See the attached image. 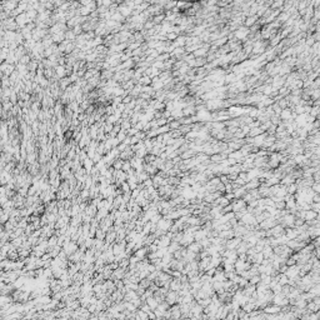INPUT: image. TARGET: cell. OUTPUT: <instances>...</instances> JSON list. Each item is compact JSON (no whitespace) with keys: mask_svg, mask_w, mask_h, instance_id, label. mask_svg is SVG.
<instances>
[{"mask_svg":"<svg viewBox=\"0 0 320 320\" xmlns=\"http://www.w3.org/2000/svg\"><path fill=\"white\" fill-rule=\"evenodd\" d=\"M186 249L188 250H190V251H193L194 253V254H199V253H200L201 250H203V248H201V245L198 243V241H194V243H191L188 248H186Z\"/></svg>","mask_w":320,"mask_h":320,"instance_id":"obj_7","label":"cell"},{"mask_svg":"<svg viewBox=\"0 0 320 320\" xmlns=\"http://www.w3.org/2000/svg\"><path fill=\"white\" fill-rule=\"evenodd\" d=\"M146 305H148V306H149L152 310H155L156 308H158V305H159V304L156 303V300H155V299L152 297V298H148V299H146Z\"/></svg>","mask_w":320,"mask_h":320,"instance_id":"obj_13","label":"cell"},{"mask_svg":"<svg viewBox=\"0 0 320 320\" xmlns=\"http://www.w3.org/2000/svg\"><path fill=\"white\" fill-rule=\"evenodd\" d=\"M152 280H149V279H143L141 283H140V286L144 288V289H146V288H150V285H152Z\"/></svg>","mask_w":320,"mask_h":320,"instance_id":"obj_15","label":"cell"},{"mask_svg":"<svg viewBox=\"0 0 320 320\" xmlns=\"http://www.w3.org/2000/svg\"><path fill=\"white\" fill-rule=\"evenodd\" d=\"M263 311H264L265 314H269V315H274V314L280 313V306L274 305V304H269L267 308H264Z\"/></svg>","mask_w":320,"mask_h":320,"instance_id":"obj_3","label":"cell"},{"mask_svg":"<svg viewBox=\"0 0 320 320\" xmlns=\"http://www.w3.org/2000/svg\"><path fill=\"white\" fill-rule=\"evenodd\" d=\"M284 235H285V237L289 239V240H294V239H297V237H298V231L295 230L294 228H288V229H285V233H284Z\"/></svg>","mask_w":320,"mask_h":320,"instance_id":"obj_5","label":"cell"},{"mask_svg":"<svg viewBox=\"0 0 320 320\" xmlns=\"http://www.w3.org/2000/svg\"><path fill=\"white\" fill-rule=\"evenodd\" d=\"M146 251H148V248H145V249H141L140 251H138V253H136V255H138V256H140V258H143L144 255L146 254Z\"/></svg>","mask_w":320,"mask_h":320,"instance_id":"obj_17","label":"cell"},{"mask_svg":"<svg viewBox=\"0 0 320 320\" xmlns=\"http://www.w3.org/2000/svg\"><path fill=\"white\" fill-rule=\"evenodd\" d=\"M298 191V185L293 183L290 185H286V194H290V195H295Z\"/></svg>","mask_w":320,"mask_h":320,"instance_id":"obj_11","label":"cell"},{"mask_svg":"<svg viewBox=\"0 0 320 320\" xmlns=\"http://www.w3.org/2000/svg\"><path fill=\"white\" fill-rule=\"evenodd\" d=\"M154 26V23H146V28H153Z\"/></svg>","mask_w":320,"mask_h":320,"instance_id":"obj_21","label":"cell"},{"mask_svg":"<svg viewBox=\"0 0 320 320\" xmlns=\"http://www.w3.org/2000/svg\"><path fill=\"white\" fill-rule=\"evenodd\" d=\"M245 194H246V190L244 189V186H241V188H239V189H235L233 191L234 199H243Z\"/></svg>","mask_w":320,"mask_h":320,"instance_id":"obj_9","label":"cell"},{"mask_svg":"<svg viewBox=\"0 0 320 320\" xmlns=\"http://www.w3.org/2000/svg\"><path fill=\"white\" fill-rule=\"evenodd\" d=\"M256 21H258V16L256 15L248 16V18H245V20H244V26L249 29V28H251L253 25H254V24H256Z\"/></svg>","mask_w":320,"mask_h":320,"instance_id":"obj_6","label":"cell"},{"mask_svg":"<svg viewBox=\"0 0 320 320\" xmlns=\"http://www.w3.org/2000/svg\"><path fill=\"white\" fill-rule=\"evenodd\" d=\"M143 83H144V84H150V78L145 76V78L143 79Z\"/></svg>","mask_w":320,"mask_h":320,"instance_id":"obj_20","label":"cell"},{"mask_svg":"<svg viewBox=\"0 0 320 320\" xmlns=\"http://www.w3.org/2000/svg\"><path fill=\"white\" fill-rule=\"evenodd\" d=\"M241 238H233V239H229V240H226V243H225V249H228V250H235L238 248V245L241 243Z\"/></svg>","mask_w":320,"mask_h":320,"instance_id":"obj_1","label":"cell"},{"mask_svg":"<svg viewBox=\"0 0 320 320\" xmlns=\"http://www.w3.org/2000/svg\"><path fill=\"white\" fill-rule=\"evenodd\" d=\"M180 289H182V283H180V280L179 279H171L170 285H169V290L178 293Z\"/></svg>","mask_w":320,"mask_h":320,"instance_id":"obj_4","label":"cell"},{"mask_svg":"<svg viewBox=\"0 0 320 320\" xmlns=\"http://www.w3.org/2000/svg\"><path fill=\"white\" fill-rule=\"evenodd\" d=\"M319 308H320L319 304H315L314 301H309V303H306L305 309H306L308 313H318L319 311Z\"/></svg>","mask_w":320,"mask_h":320,"instance_id":"obj_8","label":"cell"},{"mask_svg":"<svg viewBox=\"0 0 320 320\" xmlns=\"http://www.w3.org/2000/svg\"><path fill=\"white\" fill-rule=\"evenodd\" d=\"M310 189L315 193V194H319V191H320V185H319V183H314L311 186H310Z\"/></svg>","mask_w":320,"mask_h":320,"instance_id":"obj_16","label":"cell"},{"mask_svg":"<svg viewBox=\"0 0 320 320\" xmlns=\"http://www.w3.org/2000/svg\"><path fill=\"white\" fill-rule=\"evenodd\" d=\"M196 303L200 305L203 309L204 308H206V306H209L210 304H211V298H205V299H199V300H196Z\"/></svg>","mask_w":320,"mask_h":320,"instance_id":"obj_12","label":"cell"},{"mask_svg":"<svg viewBox=\"0 0 320 320\" xmlns=\"http://www.w3.org/2000/svg\"><path fill=\"white\" fill-rule=\"evenodd\" d=\"M241 309H243L246 314H249L250 311L253 310H255V303H251V301H248V303H245L243 306H240Z\"/></svg>","mask_w":320,"mask_h":320,"instance_id":"obj_10","label":"cell"},{"mask_svg":"<svg viewBox=\"0 0 320 320\" xmlns=\"http://www.w3.org/2000/svg\"><path fill=\"white\" fill-rule=\"evenodd\" d=\"M311 201H313V203H320V196H319V194H314V196H313V199H311Z\"/></svg>","mask_w":320,"mask_h":320,"instance_id":"obj_19","label":"cell"},{"mask_svg":"<svg viewBox=\"0 0 320 320\" xmlns=\"http://www.w3.org/2000/svg\"><path fill=\"white\" fill-rule=\"evenodd\" d=\"M146 315H148V319H149V320H155V319H156V316H155V314H154L153 310H152V311H149V313H146Z\"/></svg>","mask_w":320,"mask_h":320,"instance_id":"obj_18","label":"cell"},{"mask_svg":"<svg viewBox=\"0 0 320 320\" xmlns=\"http://www.w3.org/2000/svg\"><path fill=\"white\" fill-rule=\"evenodd\" d=\"M176 299H178V293L176 291H171V290H169L168 294L165 295V301L169 304V305H174V304H176Z\"/></svg>","mask_w":320,"mask_h":320,"instance_id":"obj_2","label":"cell"},{"mask_svg":"<svg viewBox=\"0 0 320 320\" xmlns=\"http://www.w3.org/2000/svg\"><path fill=\"white\" fill-rule=\"evenodd\" d=\"M248 283L251 284V285H256V284L260 283V275H254V276H251L249 280H248Z\"/></svg>","mask_w":320,"mask_h":320,"instance_id":"obj_14","label":"cell"}]
</instances>
